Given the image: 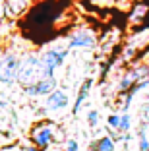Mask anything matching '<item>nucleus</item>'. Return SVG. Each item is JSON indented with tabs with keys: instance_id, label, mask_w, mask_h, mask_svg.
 Here are the masks:
<instances>
[{
	"instance_id": "obj_3",
	"label": "nucleus",
	"mask_w": 149,
	"mask_h": 151,
	"mask_svg": "<svg viewBox=\"0 0 149 151\" xmlns=\"http://www.w3.org/2000/svg\"><path fill=\"white\" fill-rule=\"evenodd\" d=\"M18 70H19V58L14 52H6L0 56V83L12 85L18 81Z\"/></svg>"
},
{
	"instance_id": "obj_7",
	"label": "nucleus",
	"mask_w": 149,
	"mask_h": 151,
	"mask_svg": "<svg viewBox=\"0 0 149 151\" xmlns=\"http://www.w3.org/2000/svg\"><path fill=\"white\" fill-rule=\"evenodd\" d=\"M54 89H56V78L50 76V78H45V80L29 85V87H23V93L29 95V97H47Z\"/></svg>"
},
{
	"instance_id": "obj_13",
	"label": "nucleus",
	"mask_w": 149,
	"mask_h": 151,
	"mask_svg": "<svg viewBox=\"0 0 149 151\" xmlns=\"http://www.w3.org/2000/svg\"><path fill=\"white\" fill-rule=\"evenodd\" d=\"M137 147H140V151H149V136L143 130L140 132V138H137Z\"/></svg>"
},
{
	"instance_id": "obj_17",
	"label": "nucleus",
	"mask_w": 149,
	"mask_h": 151,
	"mask_svg": "<svg viewBox=\"0 0 149 151\" xmlns=\"http://www.w3.org/2000/svg\"><path fill=\"white\" fill-rule=\"evenodd\" d=\"M8 18V12H6V0H0V22H4Z\"/></svg>"
},
{
	"instance_id": "obj_10",
	"label": "nucleus",
	"mask_w": 149,
	"mask_h": 151,
	"mask_svg": "<svg viewBox=\"0 0 149 151\" xmlns=\"http://www.w3.org/2000/svg\"><path fill=\"white\" fill-rule=\"evenodd\" d=\"M91 85H93V80H91V78H89V80H85L83 83H81V87H79V93H78L76 103H74V109H72V112H74V114H78L79 109L83 107V101H85V97L89 95V89H91Z\"/></svg>"
},
{
	"instance_id": "obj_8",
	"label": "nucleus",
	"mask_w": 149,
	"mask_h": 151,
	"mask_svg": "<svg viewBox=\"0 0 149 151\" xmlns=\"http://www.w3.org/2000/svg\"><path fill=\"white\" fill-rule=\"evenodd\" d=\"M68 103H70V97H68V93L66 91H62V89H54L53 93L47 95V109L48 111H64L66 107H68Z\"/></svg>"
},
{
	"instance_id": "obj_16",
	"label": "nucleus",
	"mask_w": 149,
	"mask_h": 151,
	"mask_svg": "<svg viewBox=\"0 0 149 151\" xmlns=\"http://www.w3.org/2000/svg\"><path fill=\"white\" fill-rule=\"evenodd\" d=\"M64 147H66V151H79V145H78V142H76L74 138H68V139H66Z\"/></svg>"
},
{
	"instance_id": "obj_11",
	"label": "nucleus",
	"mask_w": 149,
	"mask_h": 151,
	"mask_svg": "<svg viewBox=\"0 0 149 151\" xmlns=\"http://www.w3.org/2000/svg\"><path fill=\"white\" fill-rule=\"evenodd\" d=\"M97 151H114V139L110 136H103L97 142Z\"/></svg>"
},
{
	"instance_id": "obj_2",
	"label": "nucleus",
	"mask_w": 149,
	"mask_h": 151,
	"mask_svg": "<svg viewBox=\"0 0 149 151\" xmlns=\"http://www.w3.org/2000/svg\"><path fill=\"white\" fill-rule=\"evenodd\" d=\"M56 136H58V128L54 124H50V122H41L31 130V142L39 149H45L53 142H56L58 139Z\"/></svg>"
},
{
	"instance_id": "obj_12",
	"label": "nucleus",
	"mask_w": 149,
	"mask_h": 151,
	"mask_svg": "<svg viewBox=\"0 0 149 151\" xmlns=\"http://www.w3.org/2000/svg\"><path fill=\"white\" fill-rule=\"evenodd\" d=\"M130 128H132V116L128 114V112H122V114H120V130H118V134L130 132Z\"/></svg>"
},
{
	"instance_id": "obj_5",
	"label": "nucleus",
	"mask_w": 149,
	"mask_h": 151,
	"mask_svg": "<svg viewBox=\"0 0 149 151\" xmlns=\"http://www.w3.org/2000/svg\"><path fill=\"white\" fill-rule=\"evenodd\" d=\"M97 37L89 27H79L76 31H72V35L68 37V49H95Z\"/></svg>"
},
{
	"instance_id": "obj_18",
	"label": "nucleus",
	"mask_w": 149,
	"mask_h": 151,
	"mask_svg": "<svg viewBox=\"0 0 149 151\" xmlns=\"http://www.w3.org/2000/svg\"><path fill=\"white\" fill-rule=\"evenodd\" d=\"M27 151H41V149H39V147L35 145V147H29V149H27Z\"/></svg>"
},
{
	"instance_id": "obj_9",
	"label": "nucleus",
	"mask_w": 149,
	"mask_h": 151,
	"mask_svg": "<svg viewBox=\"0 0 149 151\" xmlns=\"http://www.w3.org/2000/svg\"><path fill=\"white\" fill-rule=\"evenodd\" d=\"M33 0H6V12L8 18H22L23 14L31 8Z\"/></svg>"
},
{
	"instance_id": "obj_19",
	"label": "nucleus",
	"mask_w": 149,
	"mask_h": 151,
	"mask_svg": "<svg viewBox=\"0 0 149 151\" xmlns=\"http://www.w3.org/2000/svg\"><path fill=\"white\" fill-rule=\"evenodd\" d=\"M145 112H149V105H145Z\"/></svg>"
},
{
	"instance_id": "obj_15",
	"label": "nucleus",
	"mask_w": 149,
	"mask_h": 151,
	"mask_svg": "<svg viewBox=\"0 0 149 151\" xmlns=\"http://www.w3.org/2000/svg\"><path fill=\"white\" fill-rule=\"evenodd\" d=\"M87 124H89V128H95L99 124V111H89L87 112Z\"/></svg>"
},
{
	"instance_id": "obj_6",
	"label": "nucleus",
	"mask_w": 149,
	"mask_h": 151,
	"mask_svg": "<svg viewBox=\"0 0 149 151\" xmlns=\"http://www.w3.org/2000/svg\"><path fill=\"white\" fill-rule=\"evenodd\" d=\"M145 78H149V66H147V64L132 68L130 72H126V74H124L122 80H120V83H118V93H126L132 85H136L137 81L145 80Z\"/></svg>"
},
{
	"instance_id": "obj_4",
	"label": "nucleus",
	"mask_w": 149,
	"mask_h": 151,
	"mask_svg": "<svg viewBox=\"0 0 149 151\" xmlns=\"http://www.w3.org/2000/svg\"><path fill=\"white\" fill-rule=\"evenodd\" d=\"M68 52H70L68 47H64V49H62V47H50V49H47L43 54H41V60H43V66H45L47 76H54V72L64 64Z\"/></svg>"
},
{
	"instance_id": "obj_1",
	"label": "nucleus",
	"mask_w": 149,
	"mask_h": 151,
	"mask_svg": "<svg viewBox=\"0 0 149 151\" xmlns=\"http://www.w3.org/2000/svg\"><path fill=\"white\" fill-rule=\"evenodd\" d=\"M45 78H50V76H47V72H45L41 54H27L19 60L18 83L22 87H29V85L45 80Z\"/></svg>"
},
{
	"instance_id": "obj_14",
	"label": "nucleus",
	"mask_w": 149,
	"mask_h": 151,
	"mask_svg": "<svg viewBox=\"0 0 149 151\" xmlns=\"http://www.w3.org/2000/svg\"><path fill=\"white\" fill-rule=\"evenodd\" d=\"M107 122H109V128L110 130H114V132H118L120 130V114H110L109 118H107Z\"/></svg>"
}]
</instances>
